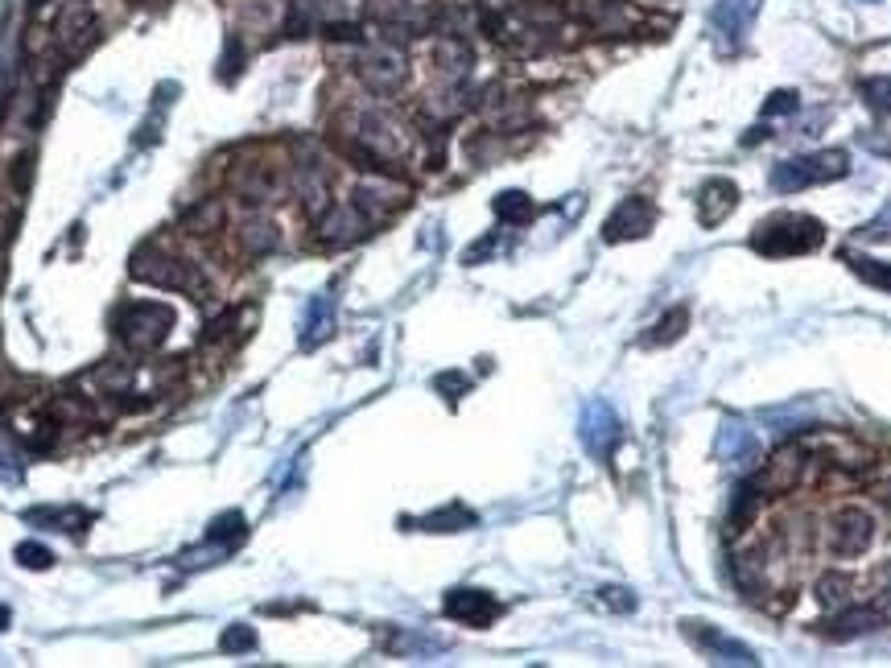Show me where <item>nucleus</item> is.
<instances>
[{
    "instance_id": "nucleus-30",
    "label": "nucleus",
    "mask_w": 891,
    "mask_h": 668,
    "mask_svg": "<svg viewBox=\"0 0 891 668\" xmlns=\"http://www.w3.org/2000/svg\"><path fill=\"white\" fill-rule=\"evenodd\" d=\"M862 95H867L876 108L891 112V78H876V83H867V87H862Z\"/></svg>"
},
{
    "instance_id": "nucleus-8",
    "label": "nucleus",
    "mask_w": 891,
    "mask_h": 668,
    "mask_svg": "<svg viewBox=\"0 0 891 668\" xmlns=\"http://www.w3.org/2000/svg\"><path fill=\"white\" fill-rule=\"evenodd\" d=\"M653 223H657V211H653V202L648 199H624L615 211H611L607 227V244H624V240H644V235L653 232Z\"/></svg>"
},
{
    "instance_id": "nucleus-22",
    "label": "nucleus",
    "mask_w": 891,
    "mask_h": 668,
    "mask_svg": "<svg viewBox=\"0 0 891 668\" xmlns=\"http://www.w3.org/2000/svg\"><path fill=\"white\" fill-rule=\"evenodd\" d=\"M842 261L855 273H859L867 285H876V289H888L891 294V265H883V261H871V256H855V252H842Z\"/></svg>"
},
{
    "instance_id": "nucleus-3",
    "label": "nucleus",
    "mask_w": 891,
    "mask_h": 668,
    "mask_svg": "<svg viewBox=\"0 0 891 668\" xmlns=\"http://www.w3.org/2000/svg\"><path fill=\"white\" fill-rule=\"evenodd\" d=\"M116 327H120V339H125L132 351H149V347H157V342L170 335L173 310L161 306V301H132V306L120 310Z\"/></svg>"
},
{
    "instance_id": "nucleus-18",
    "label": "nucleus",
    "mask_w": 891,
    "mask_h": 668,
    "mask_svg": "<svg viewBox=\"0 0 891 668\" xmlns=\"http://www.w3.org/2000/svg\"><path fill=\"white\" fill-rule=\"evenodd\" d=\"M363 78H368L372 87H380V92H389V87H396V83L405 78V63H401L396 54H389V50H380V54H372V59L363 63Z\"/></svg>"
},
{
    "instance_id": "nucleus-1",
    "label": "nucleus",
    "mask_w": 891,
    "mask_h": 668,
    "mask_svg": "<svg viewBox=\"0 0 891 668\" xmlns=\"http://www.w3.org/2000/svg\"><path fill=\"white\" fill-rule=\"evenodd\" d=\"M821 223L809 215H776L760 223L751 235V248L764 252V256H805V252L821 248Z\"/></svg>"
},
{
    "instance_id": "nucleus-24",
    "label": "nucleus",
    "mask_w": 891,
    "mask_h": 668,
    "mask_svg": "<svg viewBox=\"0 0 891 668\" xmlns=\"http://www.w3.org/2000/svg\"><path fill=\"white\" fill-rule=\"evenodd\" d=\"M30 524H59L63 532H87L92 516L78 512V508H66V512H30Z\"/></svg>"
},
{
    "instance_id": "nucleus-15",
    "label": "nucleus",
    "mask_w": 891,
    "mask_h": 668,
    "mask_svg": "<svg viewBox=\"0 0 891 668\" xmlns=\"http://www.w3.org/2000/svg\"><path fill=\"white\" fill-rule=\"evenodd\" d=\"M582 13H586V21H591L594 30L603 33H627L636 25V13L627 4H619V0H582Z\"/></svg>"
},
{
    "instance_id": "nucleus-20",
    "label": "nucleus",
    "mask_w": 891,
    "mask_h": 668,
    "mask_svg": "<svg viewBox=\"0 0 891 668\" xmlns=\"http://www.w3.org/2000/svg\"><path fill=\"white\" fill-rule=\"evenodd\" d=\"M248 537V529H244V516L240 512H227V516H220L215 524H211V532H206V541L211 544H223V553H232L235 544L244 541Z\"/></svg>"
},
{
    "instance_id": "nucleus-27",
    "label": "nucleus",
    "mask_w": 891,
    "mask_h": 668,
    "mask_svg": "<svg viewBox=\"0 0 891 668\" xmlns=\"http://www.w3.org/2000/svg\"><path fill=\"white\" fill-rule=\"evenodd\" d=\"M220 648L223 653H252V648H256V632H252V627H244V623H235V627H227V632H223V639H220Z\"/></svg>"
},
{
    "instance_id": "nucleus-6",
    "label": "nucleus",
    "mask_w": 891,
    "mask_h": 668,
    "mask_svg": "<svg viewBox=\"0 0 891 668\" xmlns=\"http://www.w3.org/2000/svg\"><path fill=\"white\" fill-rule=\"evenodd\" d=\"M805 467H809V454L800 450V446H784V450L772 454V463H764L760 479H755V491L760 496H784V491H793L800 483Z\"/></svg>"
},
{
    "instance_id": "nucleus-23",
    "label": "nucleus",
    "mask_w": 891,
    "mask_h": 668,
    "mask_svg": "<svg viewBox=\"0 0 891 668\" xmlns=\"http://www.w3.org/2000/svg\"><path fill=\"white\" fill-rule=\"evenodd\" d=\"M425 532H458V529H467V524H475V516L467 512V508H442V512H434V516H422L417 520Z\"/></svg>"
},
{
    "instance_id": "nucleus-4",
    "label": "nucleus",
    "mask_w": 891,
    "mask_h": 668,
    "mask_svg": "<svg viewBox=\"0 0 891 668\" xmlns=\"http://www.w3.org/2000/svg\"><path fill=\"white\" fill-rule=\"evenodd\" d=\"M876 541V516L859 508V503H846L838 512L829 516V549L838 558H859L867 553Z\"/></svg>"
},
{
    "instance_id": "nucleus-28",
    "label": "nucleus",
    "mask_w": 891,
    "mask_h": 668,
    "mask_svg": "<svg viewBox=\"0 0 891 668\" xmlns=\"http://www.w3.org/2000/svg\"><path fill=\"white\" fill-rule=\"evenodd\" d=\"M17 561H21L25 570H50V561H54V553H50L46 544L25 541V544H17Z\"/></svg>"
},
{
    "instance_id": "nucleus-32",
    "label": "nucleus",
    "mask_w": 891,
    "mask_h": 668,
    "mask_svg": "<svg viewBox=\"0 0 891 668\" xmlns=\"http://www.w3.org/2000/svg\"><path fill=\"white\" fill-rule=\"evenodd\" d=\"M438 389L442 392H463V389H467V380H463V375L446 372V375H438Z\"/></svg>"
},
{
    "instance_id": "nucleus-5",
    "label": "nucleus",
    "mask_w": 891,
    "mask_h": 668,
    "mask_svg": "<svg viewBox=\"0 0 891 668\" xmlns=\"http://www.w3.org/2000/svg\"><path fill=\"white\" fill-rule=\"evenodd\" d=\"M579 434L591 458H611V450H615L619 437H624V425H619V417H615V409H611L607 401H591L582 409Z\"/></svg>"
},
{
    "instance_id": "nucleus-26",
    "label": "nucleus",
    "mask_w": 891,
    "mask_h": 668,
    "mask_svg": "<svg viewBox=\"0 0 891 668\" xmlns=\"http://www.w3.org/2000/svg\"><path fill=\"white\" fill-rule=\"evenodd\" d=\"M686 327H689V310H672L669 318H660L657 330L648 335V342H677Z\"/></svg>"
},
{
    "instance_id": "nucleus-7",
    "label": "nucleus",
    "mask_w": 891,
    "mask_h": 668,
    "mask_svg": "<svg viewBox=\"0 0 891 668\" xmlns=\"http://www.w3.org/2000/svg\"><path fill=\"white\" fill-rule=\"evenodd\" d=\"M686 627V636L702 648L706 656H714L719 665H743V668H751V665H760L755 660V653H751L747 644H739V639H731V636H722L719 627H710V623H698V619H686L681 623Z\"/></svg>"
},
{
    "instance_id": "nucleus-12",
    "label": "nucleus",
    "mask_w": 891,
    "mask_h": 668,
    "mask_svg": "<svg viewBox=\"0 0 891 668\" xmlns=\"http://www.w3.org/2000/svg\"><path fill=\"white\" fill-rule=\"evenodd\" d=\"M755 13H760V0H719L710 9V25H714V33L731 38V46H735L739 38L751 30Z\"/></svg>"
},
{
    "instance_id": "nucleus-10",
    "label": "nucleus",
    "mask_w": 891,
    "mask_h": 668,
    "mask_svg": "<svg viewBox=\"0 0 891 668\" xmlns=\"http://www.w3.org/2000/svg\"><path fill=\"white\" fill-rule=\"evenodd\" d=\"M719 458L726 463V467H735V470H751L755 463H760V442H755V434H751V430L739 417L722 421Z\"/></svg>"
},
{
    "instance_id": "nucleus-17",
    "label": "nucleus",
    "mask_w": 891,
    "mask_h": 668,
    "mask_svg": "<svg viewBox=\"0 0 891 668\" xmlns=\"http://www.w3.org/2000/svg\"><path fill=\"white\" fill-rule=\"evenodd\" d=\"M306 335H301V342L306 347H318L322 339H330L335 335V301H330L327 294L322 297H314L310 301V310H306Z\"/></svg>"
},
{
    "instance_id": "nucleus-16",
    "label": "nucleus",
    "mask_w": 891,
    "mask_h": 668,
    "mask_svg": "<svg viewBox=\"0 0 891 668\" xmlns=\"http://www.w3.org/2000/svg\"><path fill=\"white\" fill-rule=\"evenodd\" d=\"M876 627H883V615L879 611H871V606H850V611H842L838 619L826 627L829 639H859L867 636V632H876Z\"/></svg>"
},
{
    "instance_id": "nucleus-31",
    "label": "nucleus",
    "mask_w": 891,
    "mask_h": 668,
    "mask_svg": "<svg viewBox=\"0 0 891 668\" xmlns=\"http://www.w3.org/2000/svg\"><path fill=\"white\" fill-rule=\"evenodd\" d=\"M603 603L615 606V611H636V594L619 591V586H611V591H603Z\"/></svg>"
},
{
    "instance_id": "nucleus-33",
    "label": "nucleus",
    "mask_w": 891,
    "mask_h": 668,
    "mask_svg": "<svg viewBox=\"0 0 891 668\" xmlns=\"http://www.w3.org/2000/svg\"><path fill=\"white\" fill-rule=\"evenodd\" d=\"M4 623H9V611H4V606H0V627H4Z\"/></svg>"
},
{
    "instance_id": "nucleus-13",
    "label": "nucleus",
    "mask_w": 891,
    "mask_h": 668,
    "mask_svg": "<svg viewBox=\"0 0 891 668\" xmlns=\"http://www.w3.org/2000/svg\"><path fill=\"white\" fill-rule=\"evenodd\" d=\"M351 202H356L372 223H380V219L392 215L396 206H405V190L389 187V182H360L356 194H351Z\"/></svg>"
},
{
    "instance_id": "nucleus-29",
    "label": "nucleus",
    "mask_w": 891,
    "mask_h": 668,
    "mask_svg": "<svg viewBox=\"0 0 891 668\" xmlns=\"http://www.w3.org/2000/svg\"><path fill=\"white\" fill-rule=\"evenodd\" d=\"M800 108V95L797 92H772L764 104V116H788V112Z\"/></svg>"
},
{
    "instance_id": "nucleus-14",
    "label": "nucleus",
    "mask_w": 891,
    "mask_h": 668,
    "mask_svg": "<svg viewBox=\"0 0 891 668\" xmlns=\"http://www.w3.org/2000/svg\"><path fill=\"white\" fill-rule=\"evenodd\" d=\"M735 202H739V190L731 187V182H722V178L706 182L702 194H698V219H702V227H719L722 219L735 211Z\"/></svg>"
},
{
    "instance_id": "nucleus-2",
    "label": "nucleus",
    "mask_w": 891,
    "mask_h": 668,
    "mask_svg": "<svg viewBox=\"0 0 891 668\" xmlns=\"http://www.w3.org/2000/svg\"><path fill=\"white\" fill-rule=\"evenodd\" d=\"M850 173V157L842 149H821V153L788 157L772 170V190L781 194H797V190L821 187V182H838Z\"/></svg>"
},
{
    "instance_id": "nucleus-19",
    "label": "nucleus",
    "mask_w": 891,
    "mask_h": 668,
    "mask_svg": "<svg viewBox=\"0 0 891 668\" xmlns=\"http://www.w3.org/2000/svg\"><path fill=\"white\" fill-rule=\"evenodd\" d=\"M240 240H244V252H252V256H265V252H273L282 244V235H277V227L268 219H248Z\"/></svg>"
},
{
    "instance_id": "nucleus-25",
    "label": "nucleus",
    "mask_w": 891,
    "mask_h": 668,
    "mask_svg": "<svg viewBox=\"0 0 891 668\" xmlns=\"http://www.w3.org/2000/svg\"><path fill=\"white\" fill-rule=\"evenodd\" d=\"M846 594H850V577L846 574H826L821 582H817V598L826 606H842Z\"/></svg>"
},
{
    "instance_id": "nucleus-11",
    "label": "nucleus",
    "mask_w": 891,
    "mask_h": 668,
    "mask_svg": "<svg viewBox=\"0 0 891 668\" xmlns=\"http://www.w3.org/2000/svg\"><path fill=\"white\" fill-rule=\"evenodd\" d=\"M446 615L467 627H487V623L500 615V603L487 591H450L446 594Z\"/></svg>"
},
{
    "instance_id": "nucleus-9",
    "label": "nucleus",
    "mask_w": 891,
    "mask_h": 668,
    "mask_svg": "<svg viewBox=\"0 0 891 668\" xmlns=\"http://www.w3.org/2000/svg\"><path fill=\"white\" fill-rule=\"evenodd\" d=\"M368 232H372V219L363 215L356 202H351V206H335V211H327L322 223H318V240H322V244H335V248L356 244V240Z\"/></svg>"
},
{
    "instance_id": "nucleus-21",
    "label": "nucleus",
    "mask_w": 891,
    "mask_h": 668,
    "mask_svg": "<svg viewBox=\"0 0 891 668\" xmlns=\"http://www.w3.org/2000/svg\"><path fill=\"white\" fill-rule=\"evenodd\" d=\"M496 215L503 219V223H524V219H532V199L524 194V190H503V194H496Z\"/></svg>"
}]
</instances>
